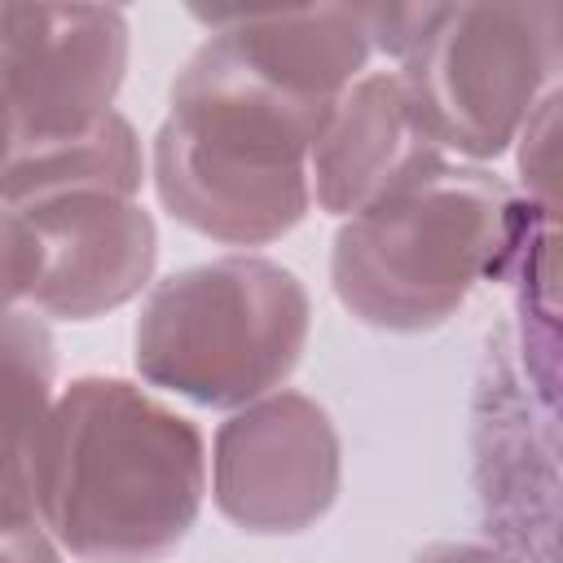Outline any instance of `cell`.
<instances>
[{
	"label": "cell",
	"mask_w": 563,
	"mask_h": 563,
	"mask_svg": "<svg viewBox=\"0 0 563 563\" xmlns=\"http://www.w3.org/2000/svg\"><path fill=\"white\" fill-rule=\"evenodd\" d=\"M57 400V343L44 317H0V519L35 515V457Z\"/></svg>",
	"instance_id": "cell-11"
},
{
	"label": "cell",
	"mask_w": 563,
	"mask_h": 563,
	"mask_svg": "<svg viewBox=\"0 0 563 563\" xmlns=\"http://www.w3.org/2000/svg\"><path fill=\"white\" fill-rule=\"evenodd\" d=\"M145 163L167 216L224 246H268L312 211L308 163L211 141L172 119L158 123Z\"/></svg>",
	"instance_id": "cell-7"
},
{
	"label": "cell",
	"mask_w": 563,
	"mask_h": 563,
	"mask_svg": "<svg viewBox=\"0 0 563 563\" xmlns=\"http://www.w3.org/2000/svg\"><path fill=\"white\" fill-rule=\"evenodd\" d=\"M194 18L260 79L317 106H334L365 75L374 57L365 9L352 4L268 9V13L194 9Z\"/></svg>",
	"instance_id": "cell-10"
},
{
	"label": "cell",
	"mask_w": 563,
	"mask_h": 563,
	"mask_svg": "<svg viewBox=\"0 0 563 563\" xmlns=\"http://www.w3.org/2000/svg\"><path fill=\"white\" fill-rule=\"evenodd\" d=\"M207 501V435L119 374L70 378L35 457V515L75 563H163Z\"/></svg>",
	"instance_id": "cell-1"
},
{
	"label": "cell",
	"mask_w": 563,
	"mask_h": 563,
	"mask_svg": "<svg viewBox=\"0 0 563 563\" xmlns=\"http://www.w3.org/2000/svg\"><path fill=\"white\" fill-rule=\"evenodd\" d=\"M18 123H13V114H9V106H4V97H0V172L9 167V158L18 154Z\"/></svg>",
	"instance_id": "cell-17"
},
{
	"label": "cell",
	"mask_w": 563,
	"mask_h": 563,
	"mask_svg": "<svg viewBox=\"0 0 563 563\" xmlns=\"http://www.w3.org/2000/svg\"><path fill=\"white\" fill-rule=\"evenodd\" d=\"M312 330L303 282L268 255H220L145 290L132 365L145 387L202 409H242L277 391Z\"/></svg>",
	"instance_id": "cell-4"
},
{
	"label": "cell",
	"mask_w": 563,
	"mask_h": 563,
	"mask_svg": "<svg viewBox=\"0 0 563 563\" xmlns=\"http://www.w3.org/2000/svg\"><path fill=\"white\" fill-rule=\"evenodd\" d=\"M515 238V189L488 167L440 158L339 224L330 286L361 325L422 334L501 273Z\"/></svg>",
	"instance_id": "cell-2"
},
{
	"label": "cell",
	"mask_w": 563,
	"mask_h": 563,
	"mask_svg": "<svg viewBox=\"0 0 563 563\" xmlns=\"http://www.w3.org/2000/svg\"><path fill=\"white\" fill-rule=\"evenodd\" d=\"M145 176H150V163H145L136 128L119 110H110L84 132L18 145V154L0 172V202L22 211L31 202L62 198V194L136 198Z\"/></svg>",
	"instance_id": "cell-12"
},
{
	"label": "cell",
	"mask_w": 563,
	"mask_h": 563,
	"mask_svg": "<svg viewBox=\"0 0 563 563\" xmlns=\"http://www.w3.org/2000/svg\"><path fill=\"white\" fill-rule=\"evenodd\" d=\"M343 484V444L330 413L290 387L233 409L207 453L216 510L255 537H295L330 515Z\"/></svg>",
	"instance_id": "cell-5"
},
{
	"label": "cell",
	"mask_w": 563,
	"mask_h": 563,
	"mask_svg": "<svg viewBox=\"0 0 563 563\" xmlns=\"http://www.w3.org/2000/svg\"><path fill=\"white\" fill-rule=\"evenodd\" d=\"M40 242L26 308L44 321H92L132 303L158 260L154 216L136 198L62 194L18 211Z\"/></svg>",
	"instance_id": "cell-8"
},
{
	"label": "cell",
	"mask_w": 563,
	"mask_h": 563,
	"mask_svg": "<svg viewBox=\"0 0 563 563\" xmlns=\"http://www.w3.org/2000/svg\"><path fill=\"white\" fill-rule=\"evenodd\" d=\"M365 26L374 53L396 62L427 136L475 167L515 145L563 62V13L545 0L378 4Z\"/></svg>",
	"instance_id": "cell-3"
},
{
	"label": "cell",
	"mask_w": 563,
	"mask_h": 563,
	"mask_svg": "<svg viewBox=\"0 0 563 563\" xmlns=\"http://www.w3.org/2000/svg\"><path fill=\"white\" fill-rule=\"evenodd\" d=\"M132 26L106 4H0V97L18 141H57L114 110Z\"/></svg>",
	"instance_id": "cell-6"
},
{
	"label": "cell",
	"mask_w": 563,
	"mask_h": 563,
	"mask_svg": "<svg viewBox=\"0 0 563 563\" xmlns=\"http://www.w3.org/2000/svg\"><path fill=\"white\" fill-rule=\"evenodd\" d=\"M440 158L449 154L427 136L400 70H365L339 97L308 154L312 207L347 220Z\"/></svg>",
	"instance_id": "cell-9"
},
{
	"label": "cell",
	"mask_w": 563,
	"mask_h": 563,
	"mask_svg": "<svg viewBox=\"0 0 563 563\" xmlns=\"http://www.w3.org/2000/svg\"><path fill=\"white\" fill-rule=\"evenodd\" d=\"M554 106H559V92H545L541 106L528 114L523 132L515 136L519 141V176H523L528 189H537L541 211L554 207V198H550V163H545L550 158V132H554Z\"/></svg>",
	"instance_id": "cell-14"
},
{
	"label": "cell",
	"mask_w": 563,
	"mask_h": 563,
	"mask_svg": "<svg viewBox=\"0 0 563 563\" xmlns=\"http://www.w3.org/2000/svg\"><path fill=\"white\" fill-rule=\"evenodd\" d=\"M0 563H62L40 519H0Z\"/></svg>",
	"instance_id": "cell-15"
},
{
	"label": "cell",
	"mask_w": 563,
	"mask_h": 563,
	"mask_svg": "<svg viewBox=\"0 0 563 563\" xmlns=\"http://www.w3.org/2000/svg\"><path fill=\"white\" fill-rule=\"evenodd\" d=\"M35 277H40V242L31 224L0 202V317L26 308Z\"/></svg>",
	"instance_id": "cell-13"
},
{
	"label": "cell",
	"mask_w": 563,
	"mask_h": 563,
	"mask_svg": "<svg viewBox=\"0 0 563 563\" xmlns=\"http://www.w3.org/2000/svg\"><path fill=\"white\" fill-rule=\"evenodd\" d=\"M409 563H523V559L501 545H484V541H431Z\"/></svg>",
	"instance_id": "cell-16"
}]
</instances>
